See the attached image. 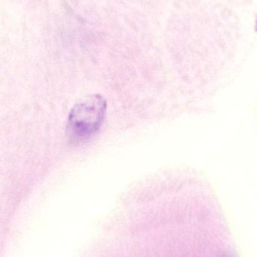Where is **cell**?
Returning <instances> with one entry per match:
<instances>
[{
  "label": "cell",
  "instance_id": "cell-1",
  "mask_svg": "<svg viewBox=\"0 0 257 257\" xmlns=\"http://www.w3.org/2000/svg\"><path fill=\"white\" fill-rule=\"evenodd\" d=\"M107 112V101L101 95L94 94L80 101L68 117L66 134L72 143L90 139L101 128Z\"/></svg>",
  "mask_w": 257,
  "mask_h": 257
}]
</instances>
